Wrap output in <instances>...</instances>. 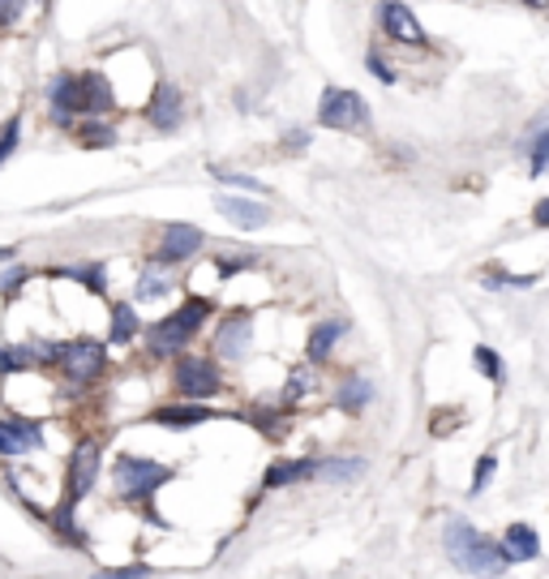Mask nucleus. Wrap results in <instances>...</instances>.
<instances>
[{"label": "nucleus", "instance_id": "1", "mask_svg": "<svg viewBox=\"0 0 549 579\" xmlns=\"http://www.w3.org/2000/svg\"><path fill=\"white\" fill-rule=\"evenodd\" d=\"M447 554L455 567H464L472 576H494V571H502L511 563L506 545L481 536V532L472 529V524H464V520H450L447 524Z\"/></svg>", "mask_w": 549, "mask_h": 579}, {"label": "nucleus", "instance_id": "2", "mask_svg": "<svg viewBox=\"0 0 549 579\" xmlns=\"http://www.w3.org/2000/svg\"><path fill=\"white\" fill-rule=\"evenodd\" d=\"M206 314H210V300L190 296L172 318H163L159 327H150V352H155V356H172V352H181L190 339L198 336V327L206 322Z\"/></svg>", "mask_w": 549, "mask_h": 579}, {"label": "nucleus", "instance_id": "3", "mask_svg": "<svg viewBox=\"0 0 549 579\" xmlns=\"http://www.w3.org/2000/svg\"><path fill=\"white\" fill-rule=\"evenodd\" d=\"M100 477V446L95 442H82L73 455H69V489H65V502L56 511V524L65 532H73V507L91 493V485Z\"/></svg>", "mask_w": 549, "mask_h": 579}, {"label": "nucleus", "instance_id": "4", "mask_svg": "<svg viewBox=\"0 0 549 579\" xmlns=\"http://www.w3.org/2000/svg\"><path fill=\"white\" fill-rule=\"evenodd\" d=\"M172 477L168 464H155V459H138V455H121L116 468H112V481L125 498H150L159 485Z\"/></svg>", "mask_w": 549, "mask_h": 579}, {"label": "nucleus", "instance_id": "5", "mask_svg": "<svg viewBox=\"0 0 549 579\" xmlns=\"http://www.w3.org/2000/svg\"><path fill=\"white\" fill-rule=\"evenodd\" d=\"M318 125H327V129H365L369 125V107H365V99L356 95V91H340V87H331L322 103H318Z\"/></svg>", "mask_w": 549, "mask_h": 579}, {"label": "nucleus", "instance_id": "6", "mask_svg": "<svg viewBox=\"0 0 549 579\" xmlns=\"http://www.w3.org/2000/svg\"><path fill=\"white\" fill-rule=\"evenodd\" d=\"M103 343L95 339H78V343H65V352H60V365H65V378L73 386H87L95 383L103 374Z\"/></svg>", "mask_w": 549, "mask_h": 579}, {"label": "nucleus", "instance_id": "7", "mask_svg": "<svg viewBox=\"0 0 549 579\" xmlns=\"http://www.w3.org/2000/svg\"><path fill=\"white\" fill-rule=\"evenodd\" d=\"M219 370L206 361V356H181L176 361V390L185 395V399H210V395H219Z\"/></svg>", "mask_w": 549, "mask_h": 579}, {"label": "nucleus", "instance_id": "8", "mask_svg": "<svg viewBox=\"0 0 549 579\" xmlns=\"http://www.w3.org/2000/svg\"><path fill=\"white\" fill-rule=\"evenodd\" d=\"M26 451H44L39 421H26V417L0 421V455H26Z\"/></svg>", "mask_w": 549, "mask_h": 579}, {"label": "nucleus", "instance_id": "9", "mask_svg": "<svg viewBox=\"0 0 549 579\" xmlns=\"http://www.w3.org/2000/svg\"><path fill=\"white\" fill-rule=\"evenodd\" d=\"M382 26H387V35H391V39H400V44H412V48H421V44H425L421 22L412 18V9L400 4V0H387V4H382Z\"/></svg>", "mask_w": 549, "mask_h": 579}, {"label": "nucleus", "instance_id": "10", "mask_svg": "<svg viewBox=\"0 0 549 579\" xmlns=\"http://www.w3.org/2000/svg\"><path fill=\"white\" fill-rule=\"evenodd\" d=\"M150 125L159 129V134H172L176 125H181V91L172 87V82H159L155 87V99H150Z\"/></svg>", "mask_w": 549, "mask_h": 579}, {"label": "nucleus", "instance_id": "11", "mask_svg": "<svg viewBox=\"0 0 549 579\" xmlns=\"http://www.w3.org/2000/svg\"><path fill=\"white\" fill-rule=\"evenodd\" d=\"M198 249H202V232L194 224H172V228L163 232L159 258H163V262H185V258H194Z\"/></svg>", "mask_w": 549, "mask_h": 579}, {"label": "nucleus", "instance_id": "12", "mask_svg": "<svg viewBox=\"0 0 549 579\" xmlns=\"http://www.w3.org/2000/svg\"><path fill=\"white\" fill-rule=\"evenodd\" d=\"M215 206H219L224 219H232L237 228H266V224H271V211H266L262 202H250V197H228V193H224Z\"/></svg>", "mask_w": 549, "mask_h": 579}, {"label": "nucleus", "instance_id": "13", "mask_svg": "<svg viewBox=\"0 0 549 579\" xmlns=\"http://www.w3.org/2000/svg\"><path fill=\"white\" fill-rule=\"evenodd\" d=\"M250 331H253V318L250 314H232L224 327H219V336H215V348H219V356H228V361H237L245 348H250Z\"/></svg>", "mask_w": 549, "mask_h": 579}, {"label": "nucleus", "instance_id": "14", "mask_svg": "<svg viewBox=\"0 0 549 579\" xmlns=\"http://www.w3.org/2000/svg\"><path fill=\"white\" fill-rule=\"evenodd\" d=\"M52 107L60 125H69L73 112H82V73H65L52 82Z\"/></svg>", "mask_w": 549, "mask_h": 579}, {"label": "nucleus", "instance_id": "15", "mask_svg": "<svg viewBox=\"0 0 549 579\" xmlns=\"http://www.w3.org/2000/svg\"><path fill=\"white\" fill-rule=\"evenodd\" d=\"M215 412L206 408V404H168V408H155V417L150 421H159V425H172V430H190V425H202V421H210Z\"/></svg>", "mask_w": 549, "mask_h": 579}, {"label": "nucleus", "instance_id": "16", "mask_svg": "<svg viewBox=\"0 0 549 579\" xmlns=\"http://www.w3.org/2000/svg\"><path fill=\"white\" fill-rule=\"evenodd\" d=\"M502 545H506L511 563H528V558H537V554H541V541H537V532L528 529V524H511L506 536H502Z\"/></svg>", "mask_w": 549, "mask_h": 579}, {"label": "nucleus", "instance_id": "17", "mask_svg": "<svg viewBox=\"0 0 549 579\" xmlns=\"http://www.w3.org/2000/svg\"><path fill=\"white\" fill-rule=\"evenodd\" d=\"M112 107V87L103 73H82V112L91 116H103Z\"/></svg>", "mask_w": 549, "mask_h": 579}, {"label": "nucleus", "instance_id": "18", "mask_svg": "<svg viewBox=\"0 0 549 579\" xmlns=\"http://www.w3.org/2000/svg\"><path fill=\"white\" fill-rule=\"evenodd\" d=\"M344 318H331V322H318L313 331H309V361H327L331 356V348H335V339L344 336Z\"/></svg>", "mask_w": 549, "mask_h": 579}, {"label": "nucleus", "instance_id": "19", "mask_svg": "<svg viewBox=\"0 0 549 579\" xmlns=\"http://www.w3.org/2000/svg\"><path fill=\"white\" fill-rule=\"evenodd\" d=\"M313 473H318L313 459H288V464H275L262 485H266V489H284V485H293V481H309Z\"/></svg>", "mask_w": 549, "mask_h": 579}, {"label": "nucleus", "instance_id": "20", "mask_svg": "<svg viewBox=\"0 0 549 579\" xmlns=\"http://www.w3.org/2000/svg\"><path fill=\"white\" fill-rule=\"evenodd\" d=\"M134 336H138V314L129 305H116L112 309V336H107V343H129Z\"/></svg>", "mask_w": 549, "mask_h": 579}, {"label": "nucleus", "instance_id": "21", "mask_svg": "<svg viewBox=\"0 0 549 579\" xmlns=\"http://www.w3.org/2000/svg\"><path fill=\"white\" fill-rule=\"evenodd\" d=\"M361 473H365L361 459H327V464H318L313 477H327V481H356Z\"/></svg>", "mask_w": 549, "mask_h": 579}, {"label": "nucleus", "instance_id": "22", "mask_svg": "<svg viewBox=\"0 0 549 579\" xmlns=\"http://www.w3.org/2000/svg\"><path fill=\"white\" fill-rule=\"evenodd\" d=\"M369 395H374V386L365 383V378H348V383L340 386V404H344L348 412H361V408L369 404Z\"/></svg>", "mask_w": 549, "mask_h": 579}, {"label": "nucleus", "instance_id": "23", "mask_svg": "<svg viewBox=\"0 0 549 579\" xmlns=\"http://www.w3.org/2000/svg\"><path fill=\"white\" fill-rule=\"evenodd\" d=\"M472 356H477V370H481L490 383H499V386L506 383V365H502V356L494 352V348H477Z\"/></svg>", "mask_w": 549, "mask_h": 579}, {"label": "nucleus", "instance_id": "24", "mask_svg": "<svg viewBox=\"0 0 549 579\" xmlns=\"http://www.w3.org/2000/svg\"><path fill=\"white\" fill-rule=\"evenodd\" d=\"M481 284H485V288H533L537 275H506V271H490Z\"/></svg>", "mask_w": 549, "mask_h": 579}, {"label": "nucleus", "instance_id": "25", "mask_svg": "<svg viewBox=\"0 0 549 579\" xmlns=\"http://www.w3.org/2000/svg\"><path fill=\"white\" fill-rule=\"evenodd\" d=\"M528 163H533V177H541L549 168V125L533 138V159H528Z\"/></svg>", "mask_w": 549, "mask_h": 579}, {"label": "nucleus", "instance_id": "26", "mask_svg": "<svg viewBox=\"0 0 549 579\" xmlns=\"http://www.w3.org/2000/svg\"><path fill=\"white\" fill-rule=\"evenodd\" d=\"M60 275H65V280H82V284H87L91 292H103V288H107V280H103L100 266H87V271H60Z\"/></svg>", "mask_w": 549, "mask_h": 579}, {"label": "nucleus", "instance_id": "27", "mask_svg": "<svg viewBox=\"0 0 549 579\" xmlns=\"http://www.w3.org/2000/svg\"><path fill=\"white\" fill-rule=\"evenodd\" d=\"M18 138H22V121L13 116V121L4 125V134H0V163H4L9 155H13V146H18Z\"/></svg>", "mask_w": 549, "mask_h": 579}, {"label": "nucleus", "instance_id": "28", "mask_svg": "<svg viewBox=\"0 0 549 579\" xmlns=\"http://www.w3.org/2000/svg\"><path fill=\"white\" fill-rule=\"evenodd\" d=\"M168 288H172V280H163V275H147V284H138V300H155V296H163Z\"/></svg>", "mask_w": 549, "mask_h": 579}, {"label": "nucleus", "instance_id": "29", "mask_svg": "<svg viewBox=\"0 0 549 579\" xmlns=\"http://www.w3.org/2000/svg\"><path fill=\"white\" fill-rule=\"evenodd\" d=\"M82 143L87 146H112L116 143V134H112L107 125H87V129H82Z\"/></svg>", "mask_w": 549, "mask_h": 579}, {"label": "nucleus", "instance_id": "30", "mask_svg": "<svg viewBox=\"0 0 549 579\" xmlns=\"http://www.w3.org/2000/svg\"><path fill=\"white\" fill-rule=\"evenodd\" d=\"M494 464H499L494 455H481V459H477V473H472V493H481V489H485L490 473H494Z\"/></svg>", "mask_w": 549, "mask_h": 579}, {"label": "nucleus", "instance_id": "31", "mask_svg": "<svg viewBox=\"0 0 549 579\" xmlns=\"http://www.w3.org/2000/svg\"><path fill=\"white\" fill-rule=\"evenodd\" d=\"M22 284H26V271H22V266H13V271H4V275H0V292H4V296H9V292H18Z\"/></svg>", "mask_w": 549, "mask_h": 579}, {"label": "nucleus", "instance_id": "32", "mask_svg": "<svg viewBox=\"0 0 549 579\" xmlns=\"http://www.w3.org/2000/svg\"><path fill=\"white\" fill-rule=\"evenodd\" d=\"M369 69H374V78H378V82H396V73L382 65V56H378V52H369Z\"/></svg>", "mask_w": 549, "mask_h": 579}, {"label": "nucleus", "instance_id": "33", "mask_svg": "<svg viewBox=\"0 0 549 579\" xmlns=\"http://www.w3.org/2000/svg\"><path fill=\"white\" fill-rule=\"evenodd\" d=\"M219 181H228V185H241V190H253V193L262 190L253 177H241V172H219Z\"/></svg>", "mask_w": 549, "mask_h": 579}, {"label": "nucleus", "instance_id": "34", "mask_svg": "<svg viewBox=\"0 0 549 579\" xmlns=\"http://www.w3.org/2000/svg\"><path fill=\"white\" fill-rule=\"evenodd\" d=\"M533 224H537V228H549V197H541V202H537V211H533Z\"/></svg>", "mask_w": 549, "mask_h": 579}, {"label": "nucleus", "instance_id": "35", "mask_svg": "<svg viewBox=\"0 0 549 579\" xmlns=\"http://www.w3.org/2000/svg\"><path fill=\"white\" fill-rule=\"evenodd\" d=\"M112 576H121V579H138V576H150V567H142V563H138V567H121V571H112Z\"/></svg>", "mask_w": 549, "mask_h": 579}, {"label": "nucleus", "instance_id": "36", "mask_svg": "<svg viewBox=\"0 0 549 579\" xmlns=\"http://www.w3.org/2000/svg\"><path fill=\"white\" fill-rule=\"evenodd\" d=\"M22 4H26V0H0V9H4V18H9V22L22 13Z\"/></svg>", "mask_w": 549, "mask_h": 579}, {"label": "nucleus", "instance_id": "37", "mask_svg": "<svg viewBox=\"0 0 549 579\" xmlns=\"http://www.w3.org/2000/svg\"><path fill=\"white\" fill-rule=\"evenodd\" d=\"M309 383H313V378H309L305 370H300V374H293V390H288V395H300V390H305Z\"/></svg>", "mask_w": 549, "mask_h": 579}, {"label": "nucleus", "instance_id": "38", "mask_svg": "<svg viewBox=\"0 0 549 579\" xmlns=\"http://www.w3.org/2000/svg\"><path fill=\"white\" fill-rule=\"evenodd\" d=\"M519 4H528V9H549V0H519Z\"/></svg>", "mask_w": 549, "mask_h": 579}, {"label": "nucleus", "instance_id": "39", "mask_svg": "<svg viewBox=\"0 0 549 579\" xmlns=\"http://www.w3.org/2000/svg\"><path fill=\"white\" fill-rule=\"evenodd\" d=\"M9 258H13V249H4V245H0V262H9Z\"/></svg>", "mask_w": 549, "mask_h": 579}, {"label": "nucleus", "instance_id": "40", "mask_svg": "<svg viewBox=\"0 0 549 579\" xmlns=\"http://www.w3.org/2000/svg\"><path fill=\"white\" fill-rule=\"evenodd\" d=\"M4 26H9V18H4V9H0V31H4Z\"/></svg>", "mask_w": 549, "mask_h": 579}]
</instances>
